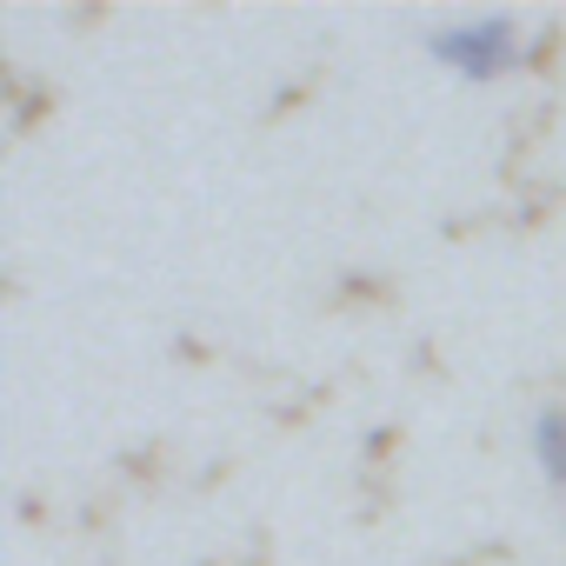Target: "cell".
<instances>
[{"label":"cell","mask_w":566,"mask_h":566,"mask_svg":"<svg viewBox=\"0 0 566 566\" xmlns=\"http://www.w3.org/2000/svg\"><path fill=\"white\" fill-rule=\"evenodd\" d=\"M433 61L460 81H500L506 67H520V28L506 14H467V21H447L433 41Z\"/></svg>","instance_id":"1"},{"label":"cell","mask_w":566,"mask_h":566,"mask_svg":"<svg viewBox=\"0 0 566 566\" xmlns=\"http://www.w3.org/2000/svg\"><path fill=\"white\" fill-rule=\"evenodd\" d=\"M533 460L553 486H566V407H546L533 413Z\"/></svg>","instance_id":"2"}]
</instances>
